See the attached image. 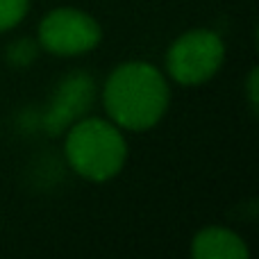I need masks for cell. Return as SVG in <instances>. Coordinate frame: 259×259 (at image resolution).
<instances>
[{"label": "cell", "instance_id": "9c48e42d", "mask_svg": "<svg viewBox=\"0 0 259 259\" xmlns=\"http://www.w3.org/2000/svg\"><path fill=\"white\" fill-rule=\"evenodd\" d=\"M248 94H250L252 109H257V71L250 73V80H248Z\"/></svg>", "mask_w": 259, "mask_h": 259}, {"label": "cell", "instance_id": "ba28073f", "mask_svg": "<svg viewBox=\"0 0 259 259\" xmlns=\"http://www.w3.org/2000/svg\"><path fill=\"white\" fill-rule=\"evenodd\" d=\"M34 44H32L30 39H21L18 44H14L12 48H9V59H12L14 64H30L32 59H34Z\"/></svg>", "mask_w": 259, "mask_h": 259}, {"label": "cell", "instance_id": "6da1fadb", "mask_svg": "<svg viewBox=\"0 0 259 259\" xmlns=\"http://www.w3.org/2000/svg\"><path fill=\"white\" fill-rule=\"evenodd\" d=\"M168 84L155 66L130 62L118 66L105 82L103 100L118 127L141 132L161 121L168 107Z\"/></svg>", "mask_w": 259, "mask_h": 259}, {"label": "cell", "instance_id": "8992f818", "mask_svg": "<svg viewBox=\"0 0 259 259\" xmlns=\"http://www.w3.org/2000/svg\"><path fill=\"white\" fill-rule=\"evenodd\" d=\"M191 255L196 259H246L248 248L246 241L232 230L205 228L193 239Z\"/></svg>", "mask_w": 259, "mask_h": 259}, {"label": "cell", "instance_id": "5b68a950", "mask_svg": "<svg viewBox=\"0 0 259 259\" xmlns=\"http://www.w3.org/2000/svg\"><path fill=\"white\" fill-rule=\"evenodd\" d=\"M91 100H94V80L82 71L71 73L57 87L53 105H50V109L44 116L46 132L55 137V134H59L68 125H73L91 107Z\"/></svg>", "mask_w": 259, "mask_h": 259}, {"label": "cell", "instance_id": "7a4b0ae2", "mask_svg": "<svg viewBox=\"0 0 259 259\" xmlns=\"http://www.w3.org/2000/svg\"><path fill=\"white\" fill-rule=\"evenodd\" d=\"M66 159L82 178L105 182L121 173L127 159V143L116 123L103 118H84L68 130Z\"/></svg>", "mask_w": 259, "mask_h": 259}, {"label": "cell", "instance_id": "3957f363", "mask_svg": "<svg viewBox=\"0 0 259 259\" xmlns=\"http://www.w3.org/2000/svg\"><path fill=\"white\" fill-rule=\"evenodd\" d=\"M225 46L211 30H191L178 36L166 55V68L180 84H202L223 66Z\"/></svg>", "mask_w": 259, "mask_h": 259}, {"label": "cell", "instance_id": "277c9868", "mask_svg": "<svg viewBox=\"0 0 259 259\" xmlns=\"http://www.w3.org/2000/svg\"><path fill=\"white\" fill-rule=\"evenodd\" d=\"M100 25L80 9L62 7L41 21L39 41L53 55H82L100 44Z\"/></svg>", "mask_w": 259, "mask_h": 259}, {"label": "cell", "instance_id": "52a82bcc", "mask_svg": "<svg viewBox=\"0 0 259 259\" xmlns=\"http://www.w3.org/2000/svg\"><path fill=\"white\" fill-rule=\"evenodd\" d=\"M30 0H0V32L16 27L27 14Z\"/></svg>", "mask_w": 259, "mask_h": 259}]
</instances>
